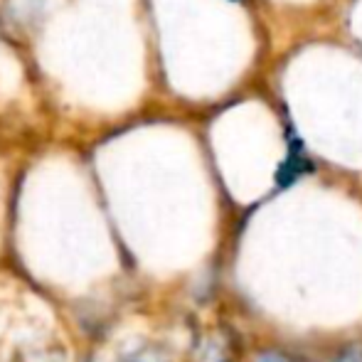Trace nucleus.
I'll return each instance as SVG.
<instances>
[{"label":"nucleus","mask_w":362,"mask_h":362,"mask_svg":"<svg viewBox=\"0 0 362 362\" xmlns=\"http://www.w3.org/2000/svg\"><path fill=\"white\" fill-rule=\"evenodd\" d=\"M8 269L62 308L126 284V264L86 165H62V180L25 170L3 229Z\"/></svg>","instance_id":"obj_1"},{"label":"nucleus","mask_w":362,"mask_h":362,"mask_svg":"<svg viewBox=\"0 0 362 362\" xmlns=\"http://www.w3.org/2000/svg\"><path fill=\"white\" fill-rule=\"evenodd\" d=\"M232 3H242V0H232Z\"/></svg>","instance_id":"obj_6"},{"label":"nucleus","mask_w":362,"mask_h":362,"mask_svg":"<svg viewBox=\"0 0 362 362\" xmlns=\"http://www.w3.org/2000/svg\"><path fill=\"white\" fill-rule=\"evenodd\" d=\"M0 362H8V360H0Z\"/></svg>","instance_id":"obj_7"},{"label":"nucleus","mask_w":362,"mask_h":362,"mask_svg":"<svg viewBox=\"0 0 362 362\" xmlns=\"http://www.w3.org/2000/svg\"><path fill=\"white\" fill-rule=\"evenodd\" d=\"M335 362H362V348L360 345H348L335 355Z\"/></svg>","instance_id":"obj_5"},{"label":"nucleus","mask_w":362,"mask_h":362,"mask_svg":"<svg viewBox=\"0 0 362 362\" xmlns=\"http://www.w3.org/2000/svg\"><path fill=\"white\" fill-rule=\"evenodd\" d=\"M106 345L114 362H175L170 348L160 338L126 330V325H121L119 333Z\"/></svg>","instance_id":"obj_2"},{"label":"nucleus","mask_w":362,"mask_h":362,"mask_svg":"<svg viewBox=\"0 0 362 362\" xmlns=\"http://www.w3.org/2000/svg\"><path fill=\"white\" fill-rule=\"evenodd\" d=\"M286 141H288V156H286V163L279 168V175H276L279 185H284V187L293 185L303 173L310 170V160L303 153V144H300L298 136H296L293 131H286Z\"/></svg>","instance_id":"obj_3"},{"label":"nucleus","mask_w":362,"mask_h":362,"mask_svg":"<svg viewBox=\"0 0 362 362\" xmlns=\"http://www.w3.org/2000/svg\"><path fill=\"white\" fill-rule=\"evenodd\" d=\"M74 362H114L109 353V345H79L74 355Z\"/></svg>","instance_id":"obj_4"}]
</instances>
